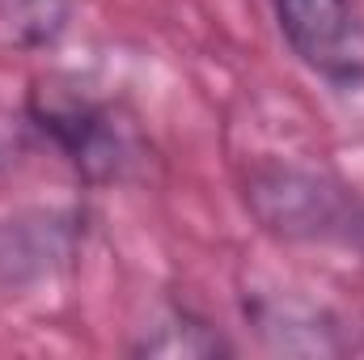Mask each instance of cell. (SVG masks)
Listing matches in <instances>:
<instances>
[{
    "mask_svg": "<svg viewBox=\"0 0 364 360\" xmlns=\"http://www.w3.org/2000/svg\"><path fill=\"white\" fill-rule=\"evenodd\" d=\"M250 212L279 238H343L364 246V212L335 182L305 170H259L246 182Z\"/></svg>",
    "mask_w": 364,
    "mask_h": 360,
    "instance_id": "1",
    "label": "cell"
},
{
    "mask_svg": "<svg viewBox=\"0 0 364 360\" xmlns=\"http://www.w3.org/2000/svg\"><path fill=\"white\" fill-rule=\"evenodd\" d=\"M34 127L73 162V170L90 182H114L123 179L136 162L132 132L90 97L77 93H47L38 90L30 102Z\"/></svg>",
    "mask_w": 364,
    "mask_h": 360,
    "instance_id": "2",
    "label": "cell"
},
{
    "mask_svg": "<svg viewBox=\"0 0 364 360\" xmlns=\"http://www.w3.org/2000/svg\"><path fill=\"white\" fill-rule=\"evenodd\" d=\"M292 55L339 90L364 85V17L352 0H275Z\"/></svg>",
    "mask_w": 364,
    "mask_h": 360,
    "instance_id": "3",
    "label": "cell"
},
{
    "mask_svg": "<svg viewBox=\"0 0 364 360\" xmlns=\"http://www.w3.org/2000/svg\"><path fill=\"white\" fill-rule=\"evenodd\" d=\"M246 314L259 327V335L279 352H335L339 348V339H335L339 327L322 309L305 305L301 297H275L272 292V297H259Z\"/></svg>",
    "mask_w": 364,
    "mask_h": 360,
    "instance_id": "4",
    "label": "cell"
},
{
    "mask_svg": "<svg viewBox=\"0 0 364 360\" xmlns=\"http://www.w3.org/2000/svg\"><path fill=\"white\" fill-rule=\"evenodd\" d=\"M73 21V0H0V51H47Z\"/></svg>",
    "mask_w": 364,
    "mask_h": 360,
    "instance_id": "5",
    "label": "cell"
},
{
    "mask_svg": "<svg viewBox=\"0 0 364 360\" xmlns=\"http://www.w3.org/2000/svg\"><path fill=\"white\" fill-rule=\"evenodd\" d=\"M140 356H170V360H195V356H229L233 344L208 327L203 318L186 314V309H170L153 331H144V339L136 344Z\"/></svg>",
    "mask_w": 364,
    "mask_h": 360,
    "instance_id": "6",
    "label": "cell"
}]
</instances>
